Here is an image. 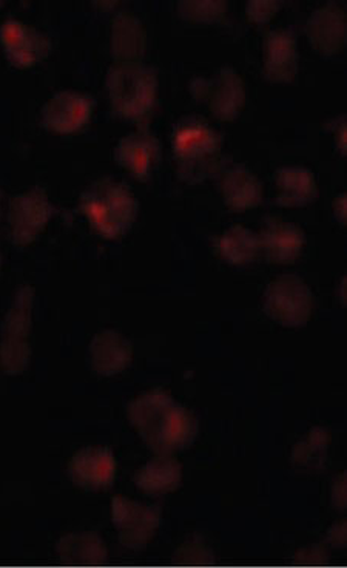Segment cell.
Here are the masks:
<instances>
[{
	"label": "cell",
	"instance_id": "6da1fadb",
	"mask_svg": "<svg viewBox=\"0 0 347 568\" xmlns=\"http://www.w3.org/2000/svg\"><path fill=\"white\" fill-rule=\"evenodd\" d=\"M129 419L144 444L157 455L188 447L200 432L198 419L164 389H150L129 404Z\"/></svg>",
	"mask_w": 347,
	"mask_h": 568
},
{
	"label": "cell",
	"instance_id": "7a4b0ae2",
	"mask_svg": "<svg viewBox=\"0 0 347 568\" xmlns=\"http://www.w3.org/2000/svg\"><path fill=\"white\" fill-rule=\"evenodd\" d=\"M223 138L204 118L187 114L172 130V152L177 176L198 184L223 168Z\"/></svg>",
	"mask_w": 347,
	"mask_h": 568
},
{
	"label": "cell",
	"instance_id": "3957f363",
	"mask_svg": "<svg viewBox=\"0 0 347 568\" xmlns=\"http://www.w3.org/2000/svg\"><path fill=\"white\" fill-rule=\"evenodd\" d=\"M79 206L94 231L106 240L127 234L140 211L135 193L129 185L109 176L89 184L81 193Z\"/></svg>",
	"mask_w": 347,
	"mask_h": 568
},
{
	"label": "cell",
	"instance_id": "277c9868",
	"mask_svg": "<svg viewBox=\"0 0 347 568\" xmlns=\"http://www.w3.org/2000/svg\"><path fill=\"white\" fill-rule=\"evenodd\" d=\"M105 89L114 112L129 120H144L157 100L156 70L145 62H114L106 70Z\"/></svg>",
	"mask_w": 347,
	"mask_h": 568
},
{
	"label": "cell",
	"instance_id": "5b68a950",
	"mask_svg": "<svg viewBox=\"0 0 347 568\" xmlns=\"http://www.w3.org/2000/svg\"><path fill=\"white\" fill-rule=\"evenodd\" d=\"M34 290L22 284L16 291L0 334V368L8 376H18L29 368L31 325H33Z\"/></svg>",
	"mask_w": 347,
	"mask_h": 568
},
{
	"label": "cell",
	"instance_id": "8992f818",
	"mask_svg": "<svg viewBox=\"0 0 347 568\" xmlns=\"http://www.w3.org/2000/svg\"><path fill=\"white\" fill-rule=\"evenodd\" d=\"M263 311L278 325L306 326L314 313L313 290L297 274L278 275L264 291Z\"/></svg>",
	"mask_w": 347,
	"mask_h": 568
},
{
	"label": "cell",
	"instance_id": "52a82bcc",
	"mask_svg": "<svg viewBox=\"0 0 347 568\" xmlns=\"http://www.w3.org/2000/svg\"><path fill=\"white\" fill-rule=\"evenodd\" d=\"M188 90L196 101L206 102L221 121L235 120L247 100L246 82L232 65L220 67L212 77L192 78Z\"/></svg>",
	"mask_w": 347,
	"mask_h": 568
},
{
	"label": "cell",
	"instance_id": "ba28073f",
	"mask_svg": "<svg viewBox=\"0 0 347 568\" xmlns=\"http://www.w3.org/2000/svg\"><path fill=\"white\" fill-rule=\"evenodd\" d=\"M53 216V204L42 189L18 193L8 207V229L11 243L25 247L34 243Z\"/></svg>",
	"mask_w": 347,
	"mask_h": 568
},
{
	"label": "cell",
	"instance_id": "9c48e42d",
	"mask_svg": "<svg viewBox=\"0 0 347 568\" xmlns=\"http://www.w3.org/2000/svg\"><path fill=\"white\" fill-rule=\"evenodd\" d=\"M112 518L118 538L130 550L147 547L163 523V511L156 505L137 503L124 496L112 499Z\"/></svg>",
	"mask_w": 347,
	"mask_h": 568
},
{
	"label": "cell",
	"instance_id": "30bf717a",
	"mask_svg": "<svg viewBox=\"0 0 347 568\" xmlns=\"http://www.w3.org/2000/svg\"><path fill=\"white\" fill-rule=\"evenodd\" d=\"M0 45L11 64L29 69L49 57L53 43L45 31L10 18L0 23Z\"/></svg>",
	"mask_w": 347,
	"mask_h": 568
},
{
	"label": "cell",
	"instance_id": "8fae6325",
	"mask_svg": "<svg viewBox=\"0 0 347 568\" xmlns=\"http://www.w3.org/2000/svg\"><path fill=\"white\" fill-rule=\"evenodd\" d=\"M94 101L90 94L64 89L51 94L41 109L43 128L61 135H70L85 128L92 120Z\"/></svg>",
	"mask_w": 347,
	"mask_h": 568
},
{
	"label": "cell",
	"instance_id": "7c38bea8",
	"mask_svg": "<svg viewBox=\"0 0 347 568\" xmlns=\"http://www.w3.org/2000/svg\"><path fill=\"white\" fill-rule=\"evenodd\" d=\"M114 161L136 180L145 181L155 172L163 156L161 141L149 129H137L116 142Z\"/></svg>",
	"mask_w": 347,
	"mask_h": 568
},
{
	"label": "cell",
	"instance_id": "4fadbf2b",
	"mask_svg": "<svg viewBox=\"0 0 347 568\" xmlns=\"http://www.w3.org/2000/svg\"><path fill=\"white\" fill-rule=\"evenodd\" d=\"M67 471L71 483L84 490H105L116 479V456L109 447L81 448L71 456Z\"/></svg>",
	"mask_w": 347,
	"mask_h": 568
},
{
	"label": "cell",
	"instance_id": "5bb4252c",
	"mask_svg": "<svg viewBox=\"0 0 347 568\" xmlns=\"http://www.w3.org/2000/svg\"><path fill=\"white\" fill-rule=\"evenodd\" d=\"M307 39L315 50L319 53L337 54L346 45L347 38V16L345 7L341 3L329 2L322 3L310 11L306 21Z\"/></svg>",
	"mask_w": 347,
	"mask_h": 568
},
{
	"label": "cell",
	"instance_id": "9a60e30c",
	"mask_svg": "<svg viewBox=\"0 0 347 568\" xmlns=\"http://www.w3.org/2000/svg\"><path fill=\"white\" fill-rule=\"evenodd\" d=\"M90 366L98 376L113 377L129 368L133 358V345L116 329H104L90 342Z\"/></svg>",
	"mask_w": 347,
	"mask_h": 568
},
{
	"label": "cell",
	"instance_id": "2e32d148",
	"mask_svg": "<svg viewBox=\"0 0 347 568\" xmlns=\"http://www.w3.org/2000/svg\"><path fill=\"white\" fill-rule=\"evenodd\" d=\"M299 64L298 42L287 29L267 31L263 41V71L274 82L290 81Z\"/></svg>",
	"mask_w": 347,
	"mask_h": 568
},
{
	"label": "cell",
	"instance_id": "e0dca14e",
	"mask_svg": "<svg viewBox=\"0 0 347 568\" xmlns=\"http://www.w3.org/2000/svg\"><path fill=\"white\" fill-rule=\"evenodd\" d=\"M259 247L267 260L277 264L297 262L306 244V235L298 224L282 219H271L264 224Z\"/></svg>",
	"mask_w": 347,
	"mask_h": 568
},
{
	"label": "cell",
	"instance_id": "ac0fdd59",
	"mask_svg": "<svg viewBox=\"0 0 347 568\" xmlns=\"http://www.w3.org/2000/svg\"><path fill=\"white\" fill-rule=\"evenodd\" d=\"M221 195L234 211H248L263 201V183L256 173L244 164H232L221 172Z\"/></svg>",
	"mask_w": 347,
	"mask_h": 568
},
{
	"label": "cell",
	"instance_id": "d6986e66",
	"mask_svg": "<svg viewBox=\"0 0 347 568\" xmlns=\"http://www.w3.org/2000/svg\"><path fill=\"white\" fill-rule=\"evenodd\" d=\"M110 43L114 61H142L147 49V30L140 16L129 10L118 11L113 16Z\"/></svg>",
	"mask_w": 347,
	"mask_h": 568
},
{
	"label": "cell",
	"instance_id": "ffe728a7",
	"mask_svg": "<svg viewBox=\"0 0 347 568\" xmlns=\"http://www.w3.org/2000/svg\"><path fill=\"white\" fill-rule=\"evenodd\" d=\"M277 201L284 207H305L318 195L317 176L306 165H282L275 172Z\"/></svg>",
	"mask_w": 347,
	"mask_h": 568
},
{
	"label": "cell",
	"instance_id": "44dd1931",
	"mask_svg": "<svg viewBox=\"0 0 347 568\" xmlns=\"http://www.w3.org/2000/svg\"><path fill=\"white\" fill-rule=\"evenodd\" d=\"M183 483V465L171 455H157L142 465L135 475V485L152 496H163L180 488Z\"/></svg>",
	"mask_w": 347,
	"mask_h": 568
},
{
	"label": "cell",
	"instance_id": "7402d4cb",
	"mask_svg": "<svg viewBox=\"0 0 347 568\" xmlns=\"http://www.w3.org/2000/svg\"><path fill=\"white\" fill-rule=\"evenodd\" d=\"M216 251L221 258L234 266H244L255 262L259 251V236L251 227L235 224L226 229L216 240Z\"/></svg>",
	"mask_w": 347,
	"mask_h": 568
},
{
	"label": "cell",
	"instance_id": "603a6c76",
	"mask_svg": "<svg viewBox=\"0 0 347 568\" xmlns=\"http://www.w3.org/2000/svg\"><path fill=\"white\" fill-rule=\"evenodd\" d=\"M57 551L62 561L70 564H102L106 559L104 539L98 532H69L58 540Z\"/></svg>",
	"mask_w": 347,
	"mask_h": 568
},
{
	"label": "cell",
	"instance_id": "cb8c5ba5",
	"mask_svg": "<svg viewBox=\"0 0 347 568\" xmlns=\"http://www.w3.org/2000/svg\"><path fill=\"white\" fill-rule=\"evenodd\" d=\"M330 434L323 426H314L306 436L295 445L292 462L295 467L318 469L325 465L329 452Z\"/></svg>",
	"mask_w": 347,
	"mask_h": 568
},
{
	"label": "cell",
	"instance_id": "d4e9b609",
	"mask_svg": "<svg viewBox=\"0 0 347 568\" xmlns=\"http://www.w3.org/2000/svg\"><path fill=\"white\" fill-rule=\"evenodd\" d=\"M176 8L187 21L212 23L226 18L228 6L224 0H181Z\"/></svg>",
	"mask_w": 347,
	"mask_h": 568
},
{
	"label": "cell",
	"instance_id": "484cf974",
	"mask_svg": "<svg viewBox=\"0 0 347 568\" xmlns=\"http://www.w3.org/2000/svg\"><path fill=\"white\" fill-rule=\"evenodd\" d=\"M282 3L277 0H252L247 2L246 14L252 22L267 23L278 13Z\"/></svg>",
	"mask_w": 347,
	"mask_h": 568
},
{
	"label": "cell",
	"instance_id": "4316f807",
	"mask_svg": "<svg viewBox=\"0 0 347 568\" xmlns=\"http://www.w3.org/2000/svg\"><path fill=\"white\" fill-rule=\"evenodd\" d=\"M327 128L333 133L335 145L340 150L341 155H346V114L335 116Z\"/></svg>",
	"mask_w": 347,
	"mask_h": 568
},
{
	"label": "cell",
	"instance_id": "83f0119b",
	"mask_svg": "<svg viewBox=\"0 0 347 568\" xmlns=\"http://www.w3.org/2000/svg\"><path fill=\"white\" fill-rule=\"evenodd\" d=\"M176 556H187L185 562H188L192 556H212V551H208L207 547L204 546V542H201L200 539H193L191 542L184 544V546L177 550Z\"/></svg>",
	"mask_w": 347,
	"mask_h": 568
},
{
	"label": "cell",
	"instance_id": "f1b7e54d",
	"mask_svg": "<svg viewBox=\"0 0 347 568\" xmlns=\"http://www.w3.org/2000/svg\"><path fill=\"white\" fill-rule=\"evenodd\" d=\"M338 477H340V484H338V487H337V484L334 485L333 503L335 504V507L338 508V510H345V507H346L345 475H343V473H341V475Z\"/></svg>",
	"mask_w": 347,
	"mask_h": 568
},
{
	"label": "cell",
	"instance_id": "f546056e",
	"mask_svg": "<svg viewBox=\"0 0 347 568\" xmlns=\"http://www.w3.org/2000/svg\"><path fill=\"white\" fill-rule=\"evenodd\" d=\"M333 211L335 220L345 226L346 224V193H338L337 199L334 200Z\"/></svg>",
	"mask_w": 347,
	"mask_h": 568
},
{
	"label": "cell",
	"instance_id": "4dcf8cb0",
	"mask_svg": "<svg viewBox=\"0 0 347 568\" xmlns=\"http://www.w3.org/2000/svg\"><path fill=\"white\" fill-rule=\"evenodd\" d=\"M327 539H329V542L338 544V546L343 547L346 542V526L345 524L340 523L337 524V526L330 527V530L327 531Z\"/></svg>",
	"mask_w": 347,
	"mask_h": 568
},
{
	"label": "cell",
	"instance_id": "1f68e13d",
	"mask_svg": "<svg viewBox=\"0 0 347 568\" xmlns=\"http://www.w3.org/2000/svg\"><path fill=\"white\" fill-rule=\"evenodd\" d=\"M0 267H2V254H0Z\"/></svg>",
	"mask_w": 347,
	"mask_h": 568
}]
</instances>
